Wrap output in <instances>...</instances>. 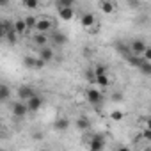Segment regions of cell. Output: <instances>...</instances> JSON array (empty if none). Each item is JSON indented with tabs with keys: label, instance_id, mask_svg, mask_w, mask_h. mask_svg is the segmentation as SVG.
Listing matches in <instances>:
<instances>
[{
	"label": "cell",
	"instance_id": "6da1fadb",
	"mask_svg": "<svg viewBox=\"0 0 151 151\" xmlns=\"http://www.w3.org/2000/svg\"><path fill=\"white\" fill-rule=\"evenodd\" d=\"M130 48H132V53H133V55L142 57V55H144V52L147 50V45H146V41H144V39H133V41L130 43Z\"/></svg>",
	"mask_w": 151,
	"mask_h": 151
},
{
	"label": "cell",
	"instance_id": "7a4b0ae2",
	"mask_svg": "<svg viewBox=\"0 0 151 151\" xmlns=\"http://www.w3.org/2000/svg\"><path fill=\"white\" fill-rule=\"evenodd\" d=\"M36 96V93H34V89H32V86H20L18 87V98L23 101V103H27L29 100H32Z\"/></svg>",
	"mask_w": 151,
	"mask_h": 151
},
{
	"label": "cell",
	"instance_id": "3957f363",
	"mask_svg": "<svg viewBox=\"0 0 151 151\" xmlns=\"http://www.w3.org/2000/svg\"><path fill=\"white\" fill-rule=\"evenodd\" d=\"M52 29H53L52 20H48V18H41V20H37V25H36L37 34H45V32H48V30H52Z\"/></svg>",
	"mask_w": 151,
	"mask_h": 151
},
{
	"label": "cell",
	"instance_id": "277c9868",
	"mask_svg": "<svg viewBox=\"0 0 151 151\" xmlns=\"http://www.w3.org/2000/svg\"><path fill=\"white\" fill-rule=\"evenodd\" d=\"M27 112H29L27 103H23V101H14V103H13V114H14L16 117H25Z\"/></svg>",
	"mask_w": 151,
	"mask_h": 151
},
{
	"label": "cell",
	"instance_id": "5b68a950",
	"mask_svg": "<svg viewBox=\"0 0 151 151\" xmlns=\"http://www.w3.org/2000/svg\"><path fill=\"white\" fill-rule=\"evenodd\" d=\"M43 103H45V100H43L41 96H37V94H36V96H34L32 100H29V101H27L29 112H37V110H39V109L43 107Z\"/></svg>",
	"mask_w": 151,
	"mask_h": 151
},
{
	"label": "cell",
	"instance_id": "8992f818",
	"mask_svg": "<svg viewBox=\"0 0 151 151\" xmlns=\"http://www.w3.org/2000/svg\"><path fill=\"white\" fill-rule=\"evenodd\" d=\"M101 100H103V96L98 89H89L87 91V101L91 105H98V103H101Z\"/></svg>",
	"mask_w": 151,
	"mask_h": 151
},
{
	"label": "cell",
	"instance_id": "52a82bcc",
	"mask_svg": "<svg viewBox=\"0 0 151 151\" xmlns=\"http://www.w3.org/2000/svg\"><path fill=\"white\" fill-rule=\"evenodd\" d=\"M80 23H82V27H84V29H91V27L96 23V18H94V14H93V13H86V14H82Z\"/></svg>",
	"mask_w": 151,
	"mask_h": 151
},
{
	"label": "cell",
	"instance_id": "ba28073f",
	"mask_svg": "<svg viewBox=\"0 0 151 151\" xmlns=\"http://www.w3.org/2000/svg\"><path fill=\"white\" fill-rule=\"evenodd\" d=\"M13 29H14V32H16L18 36H23V34H27V32H29L25 20H16V22L13 23Z\"/></svg>",
	"mask_w": 151,
	"mask_h": 151
},
{
	"label": "cell",
	"instance_id": "9c48e42d",
	"mask_svg": "<svg viewBox=\"0 0 151 151\" xmlns=\"http://www.w3.org/2000/svg\"><path fill=\"white\" fill-rule=\"evenodd\" d=\"M53 128H55L57 132H66V130L69 128V119H66V117H59V119H55Z\"/></svg>",
	"mask_w": 151,
	"mask_h": 151
},
{
	"label": "cell",
	"instance_id": "30bf717a",
	"mask_svg": "<svg viewBox=\"0 0 151 151\" xmlns=\"http://www.w3.org/2000/svg\"><path fill=\"white\" fill-rule=\"evenodd\" d=\"M53 57H55V55H53V50H52L50 46H45V48L39 50V59H43L45 62H50Z\"/></svg>",
	"mask_w": 151,
	"mask_h": 151
},
{
	"label": "cell",
	"instance_id": "8fae6325",
	"mask_svg": "<svg viewBox=\"0 0 151 151\" xmlns=\"http://www.w3.org/2000/svg\"><path fill=\"white\" fill-rule=\"evenodd\" d=\"M73 16H75V9H73V7H68V9H59V18H60V20L69 22V20H73Z\"/></svg>",
	"mask_w": 151,
	"mask_h": 151
},
{
	"label": "cell",
	"instance_id": "7c38bea8",
	"mask_svg": "<svg viewBox=\"0 0 151 151\" xmlns=\"http://www.w3.org/2000/svg\"><path fill=\"white\" fill-rule=\"evenodd\" d=\"M139 71H140L142 75H146V77H151V62H147V60L142 57V62H140V66H139Z\"/></svg>",
	"mask_w": 151,
	"mask_h": 151
},
{
	"label": "cell",
	"instance_id": "4fadbf2b",
	"mask_svg": "<svg viewBox=\"0 0 151 151\" xmlns=\"http://www.w3.org/2000/svg\"><path fill=\"white\" fill-rule=\"evenodd\" d=\"M89 126H91V121H89L86 116H80V117L77 119V128H78V130L84 132V130H89Z\"/></svg>",
	"mask_w": 151,
	"mask_h": 151
},
{
	"label": "cell",
	"instance_id": "5bb4252c",
	"mask_svg": "<svg viewBox=\"0 0 151 151\" xmlns=\"http://www.w3.org/2000/svg\"><path fill=\"white\" fill-rule=\"evenodd\" d=\"M100 9L105 14H110V13H114V4L109 2V0H101V2H100Z\"/></svg>",
	"mask_w": 151,
	"mask_h": 151
},
{
	"label": "cell",
	"instance_id": "9a60e30c",
	"mask_svg": "<svg viewBox=\"0 0 151 151\" xmlns=\"http://www.w3.org/2000/svg\"><path fill=\"white\" fill-rule=\"evenodd\" d=\"M34 43H36L37 46L45 48V46H46V43H48V37H46V34H36V36H34Z\"/></svg>",
	"mask_w": 151,
	"mask_h": 151
},
{
	"label": "cell",
	"instance_id": "2e32d148",
	"mask_svg": "<svg viewBox=\"0 0 151 151\" xmlns=\"http://www.w3.org/2000/svg\"><path fill=\"white\" fill-rule=\"evenodd\" d=\"M9 94H11L9 87H7L6 84H2V86H0V100H2V101H7V100H9Z\"/></svg>",
	"mask_w": 151,
	"mask_h": 151
},
{
	"label": "cell",
	"instance_id": "e0dca14e",
	"mask_svg": "<svg viewBox=\"0 0 151 151\" xmlns=\"http://www.w3.org/2000/svg\"><path fill=\"white\" fill-rule=\"evenodd\" d=\"M53 41H55L57 45H60V46H62V45H66V43H68V37H66L62 32H55V34H53Z\"/></svg>",
	"mask_w": 151,
	"mask_h": 151
},
{
	"label": "cell",
	"instance_id": "ac0fdd59",
	"mask_svg": "<svg viewBox=\"0 0 151 151\" xmlns=\"http://www.w3.org/2000/svg\"><path fill=\"white\" fill-rule=\"evenodd\" d=\"M23 64H25L27 68H32V69H36V64H37V57H30V55H27V57L23 59Z\"/></svg>",
	"mask_w": 151,
	"mask_h": 151
},
{
	"label": "cell",
	"instance_id": "d6986e66",
	"mask_svg": "<svg viewBox=\"0 0 151 151\" xmlns=\"http://www.w3.org/2000/svg\"><path fill=\"white\" fill-rule=\"evenodd\" d=\"M6 39L9 41V45H16V43H18V34L14 32V29H13V30H9V32L6 34Z\"/></svg>",
	"mask_w": 151,
	"mask_h": 151
},
{
	"label": "cell",
	"instance_id": "ffe728a7",
	"mask_svg": "<svg viewBox=\"0 0 151 151\" xmlns=\"http://www.w3.org/2000/svg\"><path fill=\"white\" fill-rule=\"evenodd\" d=\"M96 84L100 86V87H109V77L107 75H101V77H96Z\"/></svg>",
	"mask_w": 151,
	"mask_h": 151
},
{
	"label": "cell",
	"instance_id": "44dd1931",
	"mask_svg": "<svg viewBox=\"0 0 151 151\" xmlns=\"http://www.w3.org/2000/svg\"><path fill=\"white\" fill-rule=\"evenodd\" d=\"M23 7H27V9H37L39 2H37V0H23Z\"/></svg>",
	"mask_w": 151,
	"mask_h": 151
},
{
	"label": "cell",
	"instance_id": "7402d4cb",
	"mask_svg": "<svg viewBox=\"0 0 151 151\" xmlns=\"http://www.w3.org/2000/svg\"><path fill=\"white\" fill-rule=\"evenodd\" d=\"M25 23H27V29H29V30H32V29H36L37 20H36L34 16H27V18H25Z\"/></svg>",
	"mask_w": 151,
	"mask_h": 151
},
{
	"label": "cell",
	"instance_id": "603a6c76",
	"mask_svg": "<svg viewBox=\"0 0 151 151\" xmlns=\"http://www.w3.org/2000/svg\"><path fill=\"white\" fill-rule=\"evenodd\" d=\"M57 7H59V9H68V7H73V0H60V2H57Z\"/></svg>",
	"mask_w": 151,
	"mask_h": 151
},
{
	"label": "cell",
	"instance_id": "cb8c5ba5",
	"mask_svg": "<svg viewBox=\"0 0 151 151\" xmlns=\"http://www.w3.org/2000/svg\"><path fill=\"white\" fill-rule=\"evenodd\" d=\"M94 75H96V77H101V75H107V68H105L103 64H98V66L94 68Z\"/></svg>",
	"mask_w": 151,
	"mask_h": 151
},
{
	"label": "cell",
	"instance_id": "d4e9b609",
	"mask_svg": "<svg viewBox=\"0 0 151 151\" xmlns=\"http://www.w3.org/2000/svg\"><path fill=\"white\" fill-rule=\"evenodd\" d=\"M110 117H112V121H121L123 119V112L121 110H112Z\"/></svg>",
	"mask_w": 151,
	"mask_h": 151
},
{
	"label": "cell",
	"instance_id": "484cf974",
	"mask_svg": "<svg viewBox=\"0 0 151 151\" xmlns=\"http://www.w3.org/2000/svg\"><path fill=\"white\" fill-rule=\"evenodd\" d=\"M142 57H144L147 62H151V46H147V50L144 52V55H142Z\"/></svg>",
	"mask_w": 151,
	"mask_h": 151
},
{
	"label": "cell",
	"instance_id": "4316f807",
	"mask_svg": "<svg viewBox=\"0 0 151 151\" xmlns=\"http://www.w3.org/2000/svg\"><path fill=\"white\" fill-rule=\"evenodd\" d=\"M112 100L114 101H123V93H114L112 94Z\"/></svg>",
	"mask_w": 151,
	"mask_h": 151
},
{
	"label": "cell",
	"instance_id": "83f0119b",
	"mask_svg": "<svg viewBox=\"0 0 151 151\" xmlns=\"http://www.w3.org/2000/svg\"><path fill=\"white\" fill-rule=\"evenodd\" d=\"M142 139L151 140V130H146V128H144V132H142Z\"/></svg>",
	"mask_w": 151,
	"mask_h": 151
},
{
	"label": "cell",
	"instance_id": "f1b7e54d",
	"mask_svg": "<svg viewBox=\"0 0 151 151\" xmlns=\"http://www.w3.org/2000/svg\"><path fill=\"white\" fill-rule=\"evenodd\" d=\"M45 64H46V62H45L43 59H39V57H37V64H36V69H41V68H45Z\"/></svg>",
	"mask_w": 151,
	"mask_h": 151
},
{
	"label": "cell",
	"instance_id": "f546056e",
	"mask_svg": "<svg viewBox=\"0 0 151 151\" xmlns=\"http://www.w3.org/2000/svg\"><path fill=\"white\" fill-rule=\"evenodd\" d=\"M34 139H36V140L43 139V133H41V132H36V133H34Z\"/></svg>",
	"mask_w": 151,
	"mask_h": 151
},
{
	"label": "cell",
	"instance_id": "4dcf8cb0",
	"mask_svg": "<svg viewBox=\"0 0 151 151\" xmlns=\"http://www.w3.org/2000/svg\"><path fill=\"white\" fill-rule=\"evenodd\" d=\"M146 130H151V117L146 119Z\"/></svg>",
	"mask_w": 151,
	"mask_h": 151
},
{
	"label": "cell",
	"instance_id": "1f68e13d",
	"mask_svg": "<svg viewBox=\"0 0 151 151\" xmlns=\"http://www.w3.org/2000/svg\"><path fill=\"white\" fill-rule=\"evenodd\" d=\"M117 151H132L128 146H121V147H117Z\"/></svg>",
	"mask_w": 151,
	"mask_h": 151
},
{
	"label": "cell",
	"instance_id": "d6a6232c",
	"mask_svg": "<svg viewBox=\"0 0 151 151\" xmlns=\"http://www.w3.org/2000/svg\"><path fill=\"white\" fill-rule=\"evenodd\" d=\"M142 151H151V147H146V149H142Z\"/></svg>",
	"mask_w": 151,
	"mask_h": 151
}]
</instances>
